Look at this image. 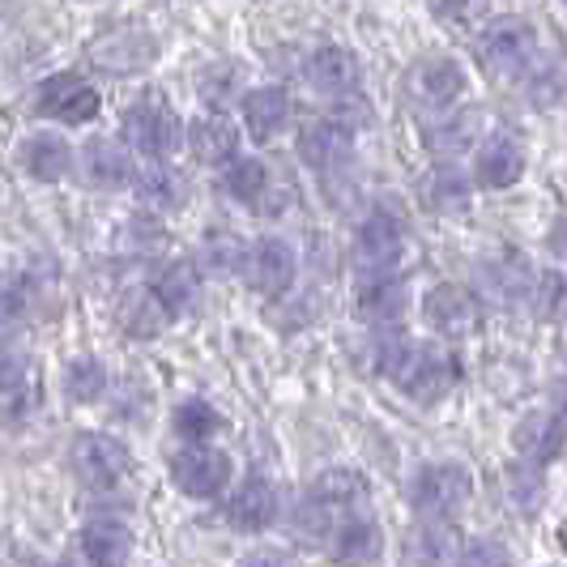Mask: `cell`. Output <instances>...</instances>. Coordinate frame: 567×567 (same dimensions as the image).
<instances>
[{"label":"cell","instance_id":"obj_1","mask_svg":"<svg viewBox=\"0 0 567 567\" xmlns=\"http://www.w3.org/2000/svg\"><path fill=\"white\" fill-rule=\"evenodd\" d=\"M371 499V486L359 470H346V465H333L324 470L312 483L303 508L295 516V529L303 525V534H324L333 520H350V516H363V504Z\"/></svg>","mask_w":567,"mask_h":567},{"label":"cell","instance_id":"obj_2","mask_svg":"<svg viewBox=\"0 0 567 567\" xmlns=\"http://www.w3.org/2000/svg\"><path fill=\"white\" fill-rule=\"evenodd\" d=\"M538 56V30L525 18H495L491 27L478 34V60L491 78H516L529 73Z\"/></svg>","mask_w":567,"mask_h":567},{"label":"cell","instance_id":"obj_3","mask_svg":"<svg viewBox=\"0 0 567 567\" xmlns=\"http://www.w3.org/2000/svg\"><path fill=\"white\" fill-rule=\"evenodd\" d=\"M393 380L401 384L405 398L435 405V401H444L456 389L461 363H456V354L440 350V346H410L405 359L398 363V371H393Z\"/></svg>","mask_w":567,"mask_h":567},{"label":"cell","instance_id":"obj_4","mask_svg":"<svg viewBox=\"0 0 567 567\" xmlns=\"http://www.w3.org/2000/svg\"><path fill=\"white\" fill-rule=\"evenodd\" d=\"M410 499H414V508L423 512V520H449L474 499V474L465 465H456V461L423 465L414 474Z\"/></svg>","mask_w":567,"mask_h":567},{"label":"cell","instance_id":"obj_5","mask_svg":"<svg viewBox=\"0 0 567 567\" xmlns=\"http://www.w3.org/2000/svg\"><path fill=\"white\" fill-rule=\"evenodd\" d=\"M405 256V223L389 209H375L371 218L359 223L354 244H350V260L368 274V278H384L398 269V260Z\"/></svg>","mask_w":567,"mask_h":567},{"label":"cell","instance_id":"obj_6","mask_svg":"<svg viewBox=\"0 0 567 567\" xmlns=\"http://www.w3.org/2000/svg\"><path fill=\"white\" fill-rule=\"evenodd\" d=\"M69 465L85 486H115L133 470V453L124 440H115L107 431H82L69 449Z\"/></svg>","mask_w":567,"mask_h":567},{"label":"cell","instance_id":"obj_7","mask_svg":"<svg viewBox=\"0 0 567 567\" xmlns=\"http://www.w3.org/2000/svg\"><path fill=\"white\" fill-rule=\"evenodd\" d=\"M230 456L223 449L209 444H184L179 453L171 456V483L179 486L188 499H214L230 486Z\"/></svg>","mask_w":567,"mask_h":567},{"label":"cell","instance_id":"obj_8","mask_svg":"<svg viewBox=\"0 0 567 567\" xmlns=\"http://www.w3.org/2000/svg\"><path fill=\"white\" fill-rule=\"evenodd\" d=\"M405 94L414 99V107L444 115L456 99L465 94V69H461L453 56L419 60V64L405 73Z\"/></svg>","mask_w":567,"mask_h":567},{"label":"cell","instance_id":"obj_9","mask_svg":"<svg viewBox=\"0 0 567 567\" xmlns=\"http://www.w3.org/2000/svg\"><path fill=\"white\" fill-rule=\"evenodd\" d=\"M124 142L142 150L145 158L163 163L179 145V115L171 112L163 99H142L137 107L124 112Z\"/></svg>","mask_w":567,"mask_h":567},{"label":"cell","instance_id":"obj_10","mask_svg":"<svg viewBox=\"0 0 567 567\" xmlns=\"http://www.w3.org/2000/svg\"><path fill=\"white\" fill-rule=\"evenodd\" d=\"M423 316L440 338H470L483 324V299L470 286L444 282L435 286V290H426Z\"/></svg>","mask_w":567,"mask_h":567},{"label":"cell","instance_id":"obj_11","mask_svg":"<svg viewBox=\"0 0 567 567\" xmlns=\"http://www.w3.org/2000/svg\"><path fill=\"white\" fill-rule=\"evenodd\" d=\"M99 90L78 78V73H56L34 90V112L48 115V120H60V124H85L99 115Z\"/></svg>","mask_w":567,"mask_h":567},{"label":"cell","instance_id":"obj_12","mask_svg":"<svg viewBox=\"0 0 567 567\" xmlns=\"http://www.w3.org/2000/svg\"><path fill=\"white\" fill-rule=\"evenodd\" d=\"M244 274H248V286L260 299H278L295 282L299 260H295L290 244H282V239H260L248 252V260H244Z\"/></svg>","mask_w":567,"mask_h":567},{"label":"cell","instance_id":"obj_13","mask_svg":"<svg viewBox=\"0 0 567 567\" xmlns=\"http://www.w3.org/2000/svg\"><path fill=\"white\" fill-rule=\"evenodd\" d=\"M299 158L312 171H341L354 158V133L341 120H316L299 133Z\"/></svg>","mask_w":567,"mask_h":567},{"label":"cell","instance_id":"obj_14","mask_svg":"<svg viewBox=\"0 0 567 567\" xmlns=\"http://www.w3.org/2000/svg\"><path fill=\"white\" fill-rule=\"evenodd\" d=\"M278 512H282L278 486L269 483V478H248V483L235 486V495L227 499L223 516L235 529H244V534H260V529H269L278 520Z\"/></svg>","mask_w":567,"mask_h":567},{"label":"cell","instance_id":"obj_15","mask_svg":"<svg viewBox=\"0 0 567 567\" xmlns=\"http://www.w3.org/2000/svg\"><path fill=\"white\" fill-rule=\"evenodd\" d=\"M145 295L154 299V308L167 316H184L197 308V295H200V278L197 269L188 265V260H171V265H158L154 274H150V286H145Z\"/></svg>","mask_w":567,"mask_h":567},{"label":"cell","instance_id":"obj_16","mask_svg":"<svg viewBox=\"0 0 567 567\" xmlns=\"http://www.w3.org/2000/svg\"><path fill=\"white\" fill-rule=\"evenodd\" d=\"M470 197H474L470 175L456 167V163H435V167L419 179V200H423L431 214H444V218L465 214V209H470Z\"/></svg>","mask_w":567,"mask_h":567},{"label":"cell","instance_id":"obj_17","mask_svg":"<svg viewBox=\"0 0 567 567\" xmlns=\"http://www.w3.org/2000/svg\"><path fill=\"white\" fill-rule=\"evenodd\" d=\"M308 82L324 99H350L359 90V60L346 48H316L308 56Z\"/></svg>","mask_w":567,"mask_h":567},{"label":"cell","instance_id":"obj_18","mask_svg":"<svg viewBox=\"0 0 567 567\" xmlns=\"http://www.w3.org/2000/svg\"><path fill=\"white\" fill-rule=\"evenodd\" d=\"M82 179L90 188H103V193H112V188H124L128 179H133V158H128V150L112 137H90L82 145Z\"/></svg>","mask_w":567,"mask_h":567},{"label":"cell","instance_id":"obj_19","mask_svg":"<svg viewBox=\"0 0 567 567\" xmlns=\"http://www.w3.org/2000/svg\"><path fill=\"white\" fill-rule=\"evenodd\" d=\"M82 555L90 567H124L133 559V529L115 516H99L82 529Z\"/></svg>","mask_w":567,"mask_h":567},{"label":"cell","instance_id":"obj_20","mask_svg":"<svg viewBox=\"0 0 567 567\" xmlns=\"http://www.w3.org/2000/svg\"><path fill=\"white\" fill-rule=\"evenodd\" d=\"M384 550V534L380 525L368 520V516H350L333 529V542H329V555L338 567H368L380 559Z\"/></svg>","mask_w":567,"mask_h":567},{"label":"cell","instance_id":"obj_21","mask_svg":"<svg viewBox=\"0 0 567 567\" xmlns=\"http://www.w3.org/2000/svg\"><path fill=\"white\" fill-rule=\"evenodd\" d=\"M512 444H516V453L525 456L534 470L550 465L555 456L564 453V423H559V414H555V410L529 414L525 423L512 431Z\"/></svg>","mask_w":567,"mask_h":567},{"label":"cell","instance_id":"obj_22","mask_svg":"<svg viewBox=\"0 0 567 567\" xmlns=\"http://www.w3.org/2000/svg\"><path fill=\"white\" fill-rule=\"evenodd\" d=\"M188 154L205 167H223L239 154V133L227 115L209 112L188 124Z\"/></svg>","mask_w":567,"mask_h":567},{"label":"cell","instance_id":"obj_23","mask_svg":"<svg viewBox=\"0 0 567 567\" xmlns=\"http://www.w3.org/2000/svg\"><path fill=\"white\" fill-rule=\"evenodd\" d=\"M474 175H478L483 188H495V193H499V188H512V184L525 175V150H520V142L508 137V133L483 142L478 158H474Z\"/></svg>","mask_w":567,"mask_h":567},{"label":"cell","instance_id":"obj_24","mask_svg":"<svg viewBox=\"0 0 567 567\" xmlns=\"http://www.w3.org/2000/svg\"><path fill=\"white\" fill-rule=\"evenodd\" d=\"M244 124L256 142H274L290 124V94L282 85H260V90H244Z\"/></svg>","mask_w":567,"mask_h":567},{"label":"cell","instance_id":"obj_25","mask_svg":"<svg viewBox=\"0 0 567 567\" xmlns=\"http://www.w3.org/2000/svg\"><path fill=\"white\" fill-rule=\"evenodd\" d=\"M18 163L30 179H43V184H56L73 171V145L64 142L60 133H34L30 142H22L18 150Z\"/></svg>","mask_w":567,"mask_h":567},{"label":"cell","instance_id":"obj_26","mask_svg":"<svg viewBox=\"0 0 567 567\" xmlns=\"http://www.w3.org/2000/svg\"><path fill=\"white\" fill-rule=\"evenodd\" d=\"M354 316L363 324H398L405 316V282L398 274H384V278H368L354 295Z\"/></svg>","mask_w":567,"mask_h":567},{"label":"cell","instance_id":"obj_27","mask_svg":"<svg viewBox=\"0 0 567 567\" xmlns=\"http://www.w3.org/2000/svg\"><path fill=\"white\" fill-rule=\"evenodd\" d=\"M456 529L449 520H423L410 542H405V555L414 567H444L449 559H456Z\"/></svg>","mask_w":567,"mask_h":567},{"label":"cell","instance_id":"obj_28","mask_svg":"<svg viewBox=\"0 0 567 567\" xmlns=\"http://www.w3.org/2000/svg\"><path fill=\"white\" fill-rule=\"evenodd\" d=\"M133 179H137V197L150 205V209H179L184 197H188V184H184V175L167 163H150V167L133 171Z\"/></svg>","mask_w":567,"mask_h":567},{"label":"cell","instance_id":"obj_29","mask_svg":"<svg viewBox=\"0 0 567 567\" xmlns=\"http://www.w3.org/2000/svg\"><path fill=\"white\" fill-rule=\"evenodd\" d=\"M171 426H175V435H179V440H188V444H205V440H214V435L223 431V414H218L209 401L188 398V401H179V405H175Z\"/></svg>","mask_w":567,"mask_h":567},{"label":"cell","instance_id":"obj_30","mask_svg":"<svg viewBox=\"0 0 567 567\" xmlns=\"http://www.w3.org/2000/svg\"><path fill=\"white\" fill-rule=\"evenodd\" d=\"M244 260H248V248L235 230H209L205 244H200V265L218 278H230V274H244Z\"/></svg>","mask_w":567,"mask_h":567},{"label":"cell","instance_id":"obj_31","mask_svg":"<svg viewBox=\"0 0 567 567\" xmlns=\"http://www.w3.org/2000/svg\"><path fill=\"white\" fill-rule=\"evenodd\" d=\"M64 393L78 405H94V401L107 393V363L94 359V354H82L73 359L69 371H64Z\"/></svg>","mask_w":567,"mask_h":567},{"label":"cell","instance_id":"obj_32","mask_svg":"<svg viewBox=\"0 0 567 567\" xmlns=\"http://www.w3.org/2000/svg\"><path fill=\"white\" fill-rule=\"evenodd\" d=\"M269 188V167L260 158H230V167L223 171V193L244 205H256Z\"/></svg>","mask_w":567,"mask_h":567},{"label":"cell","instance_id":"obj_33","mask_svg":"<svg viewBox=\"0 0 567 567\" xmlns=\"http://www.w3.org/2000/svg\"><path fill=\"white\" fill-rule=\"evenodd\" d=\"M197 90L209 107H227L235 94H244V69L235 60H218L197 78Z\"/></svg>","mask_w":567,"mask_h":567},{"label":"cell","instance_id":"obj_34","mask_svg":"<svg viewBox=\"0 0 567 567\" xmlns=\"http://www.w3.org/2000/svg\"><path fill=\"white\" fill-rule=\"evenodd\" d=\"M423 142L435 150V154H456L474 142V115H440L431 120L423 133Z\"/></svg>","mask_w":567,"mask_h":567},{"label":"cell","instance_id":"obj_35","mask_svg":"<svg viewBox=\"0 0 567 567\" xmlns=\"http://www.w3.org/2000/svg\"><path fill=\"white\" fill-rule=\"evenodd\" d=\"M137 43H145L142 34H112L107 43H99L94 48V56L103 60V69H112V73H137V69H145V60L154 56V52H133Z\"/></svg>","mask_w":567,"mask_h":567},{"label":"cell","instance_id":"obj_36","mask_svg":"<svg viewBox=\"0 0 567 567\" xmlns=\"http://www.w3.org/2000/svg\"><path fill=\"white\" fill-rule=\"evenodd\" d=\"M30 303H34V295H30L27 278H18V274H0V320H4V324L27 320Z\"/></svg>","mask_w":567,"mask_h":567},{"label":"cell","instance_id":"obj_37","mask_svg":"<svg viewBox=\"0 0 567 567\" xmlns=\"http://www.w3.org/2000/svg\"><path fill=\"white\" fill-rule=\"evenodd\" d=\"M30 375V354L18 346V341L0 338V393H13L22 389Z\"/></svg>","mask_w":567,"mask_h":567},{"label":"cell","instance_id":"obj_38","mask_svg":"<svg viewBox=\"0 0 567 567\" xmlns=\"http://www.w3.org/2000/svg\"><path fill=\"white\" fill-rule=\"evenodd\" d=\"M163 324H167V316L154 308V299H150V295H145V299H133V303L124 308V329H128L137 341H150Z\"/></svg>","mask_w":567,"mask_h":567},{"label":"cell","instance_id":"obj_39","mask_svg":"<svg viewBox=\"0 0 567 567\" xmlns=\"http://www.w3.org/2000/svg\"><path fill=\"white\" fill-rule=\"evenodd\" d=\"M508 495L512 504L520 512H538L542 504V474L534 465H525V470H508Z\"/></svg>","mask_w":567,"mask_h":567},{"label":"cell","instance_id":"obj_40","mask_svg":"<svg viewBox=\"0 0 567 567\" xmlns=\"http://www.w3.org/2000/svg\"><path fill=\"white\" fill-rule=\"evenodd\" d=\"M456 567H512V559L499 542L474 538L465 550H456Z\"/></svg>","mask_w":567,"mask_h":567},{"label":"cell","instance_id":"obj_41","mask_svg":"<svg viewBox=\"0 0 567 567\" xmlns=\"http://www.w3.org/2000/svg\"><path fill=\"white\" fill-rule=\"evenodd\" d=\"M529 94H534V103H559V64H538V69H529Z\"/></svg>","mask_w":567,"mask_h":567},{"label":"cell","instance_id":"obj_42","mask_svg":"<svg viewBox=\"0 0 567 567\" xmlns=\"http://www.w3.org/2000/svg\"><path fill=\"white\" fill-rule=\"evenodd\" d=\"M559 299H564V282H559V274L538 278V286H534V312L559 316Z\"/></svg>","mask_w":567,"mask_h":567},{"label":"cell","instance_id":"obj_43","mask_svg":"<svg viewBox=\"0 0 567 567\" xmlns=\"http://www.w3.org/2000/svg\"><path fill=\"white\" fill-rule=\"evenodd\" d=\"M239 567H286V564L278 559V555H265V550H256V555H248V559H244Z\"/></svg>","mask_w":567,"mask_h":567}]
</instances>
